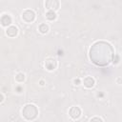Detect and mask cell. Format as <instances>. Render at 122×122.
Wrapping results in <instances>:
<instances>
[{"label": "cell", "mask_w": 122, "mask_h": 122, "mask_svg": "<svg viewBox=\"0 0 122 122\" xmlns=\"http://www.w3.org/2000/svg\"><path fill=\"white\" fill-rule=\"evenodd\" d=\"M90 59L97 66L109 65L114 56L112 46L106 41H97L92 44L90 49Z\"/></svg>", "instance_id": "cell-1"}, {"label": "cell", "mask_w": 122, "mask_h": 122, "mask_svg": "<svg viewBox=\"0 0 122 122\" xmlns=\"http://www.w3.org/2000/svg\"><path fill=\"white\" fill-rule=\"evenodd\" d=\"M22 114L23 116L28 119V120H32L34 119L37 114H38V110L36 108V106L32 105V104H28L24 107V109L22 110Z\"/></svg>", "instance_id": "cell-2"}, {"label": "cell", "mask_w": 122, "mask_h": 122, "mask_svg": "<svg viewBox=\"0 0 122 122\" xmlns=\"http://www.w3.org/2000/svg\"><path fill=\"white\" fill-rule=\"evenodd\" d=\"M22 18L24 21H26L27 23H30L34 20L35 18V13L31 10H26L23 13H22Z\"/></svg>", "instance_id": "cell-3"}, {"label": "cell", "mask_w": 122, "mask_h": 122, "mask_svg": "<svg viewBox=\"0 0 122 122\" xmlns=\"http://www.w3.org/2000/svg\"><path fill=\"white\" fill-rule=\"evenodd\" d=\"M69 114H70V116L71 118L77 119L81 114V110L78 107H71L70 109V111H69Z\"/></svg>", "instance_id": "cell-4"}, {"label": "cell", "mask_w": 122, "mask_h": 122, "mask_svg": "<svg viewBox=\"0 0 122 122\" xmlns=\"http://www.w3.org/2000/svg\"><path fill=\"white\" fill-rule=\"evenodd\" d=\"M46 7L50 10H55L59 8V2L56 0H49L46 2Z\"/></svg>", "instance_id": "cell-5"}, {"label": "cell", "mask_w": 122, "mask_h": 122, "mask_svg": "<svg viewBox=\"0 0 122 122\" xmlns=\"http://www.w3.org/2000/svg\"><path fill=\"white\" fill-rule=\"evenodd\" d=\"M84 85L87 87V88H92L93 87L94 85V79L91 76H87L85 79H84Z\"/></svg>", "instance_id": "cell-6"}, {"label": "cell", "mask_w": 122, "mask_h": 122, "mask_svg": "<svg viewBox=\"0 0 122 122\" xmlns=\"http://www.w3.org/2000/svg\"><path fill=\"white\" fill-rule=\"evenodd\" d=\"M7 34L10 37H14L17 34V28H15L14 26H10L7 29Z\"/></svg>", "instance_id": "cell-7"}, {"label": "cell", "mask_w": 122, "mask_h": 122, "mask_svg": "<svg viewBox=\"0 0 122 122\" xmlns=\"http://www.w3.org/2000/svg\"><path fill=\"white\" fill-rule=\"evenodd\" d=\"M1 23H2L3 26H8V25H10V24L11 23V18H10L9 15L4 14V15L1 17Z\"/></svg>", "instance_id": "cell-8"}, {"label": "cell", "mask_w": 122, "mask_h": 122, "mask_svg": "<svg viewBox=\"0 0 122 122\" xmlns=\"http://www.w3.org/2000/svg\"><path fill=\"white\" fill-rule=\"evenodd\" d=\"M46 17H47L49 20H54V19L56 18V14L54 13V11L49 10V11L47 12V14H46Z\"/></svg>", "instance_id": "cell-9"}, {"label": "cell", "mask_w": 122, "mask_h": 122, "mask_svg": "<svg viewBox=\"0 0 122 122\" xmlns=\"http://www.w3.org/2000/svg\"><path fill=\"white\" fill-rule=\"evenodd\" d=\"M39 30H40L42 33H46V32L49 30V27H48L46 24H42V25H40V27H39Z\"/></svg>", "instance_id": "cell-10"}, {"label": "cell", "mask_w": 122, "mask_h": 122, "mask_svg": "<svg viewBox=\"0 0 122 122\" xmlns=\"http://www.w3.org/2000/svg\"><path fill=\"white\" fill-rule=\"evenodd\" d=\"M24 76H25V75H24L23 73H18V74H17V76H16V80H17V81H19V82H21V81H23V80H24V78H25Z\"/></svg>", "instance_id": "cell-11"}, {"label": "cell", "mask_w": 122, "mask_h": 122, "mask_svg": "<svg viewBox=\"0 0 122 122\" xmlns=\"http://www.w3.org/2000/svg\"><path fill=\"white\" fill-rule=\"evenodd\" d=\"M90 122H103V121H102V119L99 118V117H93V118L91 119Z\"/></svg>", "instance_id": "cell-12"}]
</instances>
